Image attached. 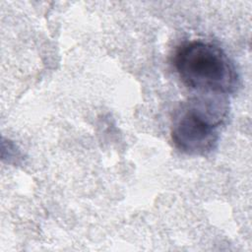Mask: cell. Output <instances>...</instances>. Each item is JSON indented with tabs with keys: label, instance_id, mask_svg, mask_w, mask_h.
<instances>
[{
	"label": "cell",
	"instance_id": "6da1fadb",
	"mask_svg": "<svg viewBox=\"0 0 252 252\" xmlns=\"http://www.w3.org/2000/svg\"><path fill=\"white\" fill-rule=\"evenodd\" d=\"M228 115V103L221 94H199L174 111L170 135L174 146L189 156H207L219 143V127Z\"/></svg>",
	"mask_w": 252,
	"mask_h": 252
},
{
	"label": "cell",
	"instance_id": "7a4b0ae2",
	"mask_svg": "<svg viewBox=\"0 0 252 252\" xmlns=\"http://www.w3.org/2000/svg\"><path fill=\"white\" fill-rule=\"evenodd\" d=\"M173 66L185 86L199 94L225 95L236 91L239 77L225 52L215 43L192 40L175 51Z\"/></svg>",
	"mask_w": 252,
	"mask_h": 252
}]
</instances>
